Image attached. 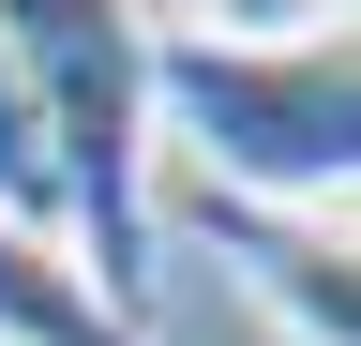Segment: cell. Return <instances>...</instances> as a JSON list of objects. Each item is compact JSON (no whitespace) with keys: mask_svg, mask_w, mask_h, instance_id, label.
Instances as JSON below:
<instances>
[{"mask_svg":"<svg viewBox=\"0 0 361 346\" xmlns=\"http://www.w3.org/2000/svg\"><path fill=\"white\" fill-rule=\"evenodd\" d=\"M0 346H151V331L106 316V286H90L45 226H0Z\"/></svg>","mask_w":361,"mask_h":346,"instance_id":"obj_4","label":"cell"},{"mask_svg":"<svg viewBox=\"0 0 361 346\" xmlns=\"http://www.w3.org/2000/svg\"><path fill=\"white\" fill-rule=\"evenodd\" d=\"M0 46L30 75V121H45V181H61V256L106 286V316L151 331V226H166V46L135 0H0Z\"/></svg>","mask_w":361,"mask_h":346,"instance_id":"obj_1","label":"cell"},{"mask_svg":"<svg viewBox=\"0 0 361 346\" xmlns=\"http://www.w3.org/2000/svg\"><path fill=\"white\" fill-rule=\"evenodd\" d=\"M0 226H45V241H61V181H45V121H30L16 46H0Z\"/></svg>","mask_w":361,"mask_h":346,"instance_id":"obj_6","label":"cell"},{"mask_svg":"<svg viewBox=\"0 0 361 346\" xmlns=\"http://www.w3.org/2000/svg\"><path fill=\"white\" fill-rule=\"evenodd\" d=\"M180 46H226V61H286V46H331L346 30V0H180Z\"/></svg>","mask_w":361,"mask_h":346,"instance_id":"obj_5","label":"cell"},{"mask_svg":"<svg viewBox=\"0 0 361 346\" xmlns=\"http://www.w3.org/2000/svg\"><path fill=\"white\" fill-rule=\"evenodd\" d=\"M180 226L256 286V316L286 346H361V226H346V211H256V196L180 181Z\"/></svg>","mask_w":361,"mask_h":346,"instance_id":"obj_3","label":"cell"},{"mask_svg":"<svg viewBox=\"0 0 361 346\" xmlns=\"http://www.w3.org/2000/svg\"><path fill=\"white\" fill-rule=\"evenodd\" d=\"M166 136H180V181L256 196V211H331V196H361V30L286 46V61L166 46Z\"/></svg>","mask_w":361,"mask_h":346,"instance_id":"obj_2","label":"cell"}]
</instances>
